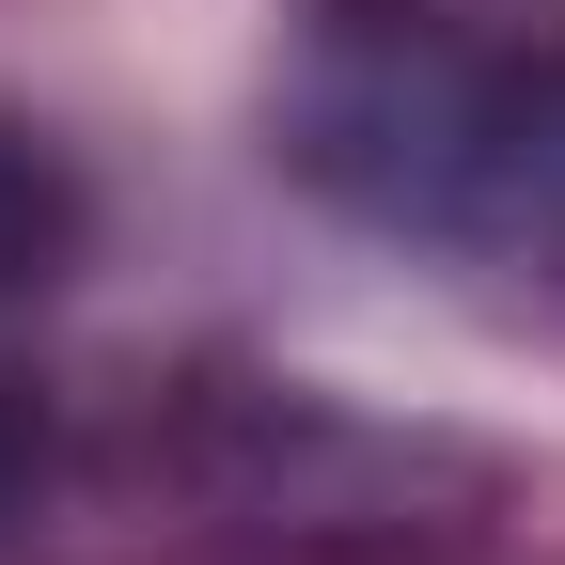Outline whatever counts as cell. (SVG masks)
<instances>
[{"mask_svg": "<svg viewBox=\"0 0 565 565\" xmlns=\"http://www.w3.org/2000/svg\"><path fill=\"white\" fill-rule=\"evenodd\" d=\"M282 158L377 236L565 267V47H503L440 0H345L282 79Z\"/></svg>", "mask_w": 565, "mask_h": 565, "instance_id": "6da1fadb", "label": "cell"}, {"mask_svg": "<svg viewBox=\"0 0 565 565\" xmlns=\"http://www.w3.org/2000/svg\"><path fill=\"white\" fill-rule=\"evenodd\" d=\"M63 252H79V189H63V158L0 110V299H17V282H47Z\"/></svg>", "mask_w": 565, "mask_h": 565, "instance_id": "7a4b0ae2", "label": "cell"}, {"mask_svg": "<svg viewBox=\"0 0 565 565\" xmlns=\"http://www.w3.org/2000/svg\"><path fill=\"white\" fill-rule=\"evenodd\" d=\"M32 471H47V408L0 377V534H17V503H32Z\"/></svg>", "mask_w": 565, "mask_h": 565, "instance_id": "3957f363", "label": "cell"}]
</instances>
